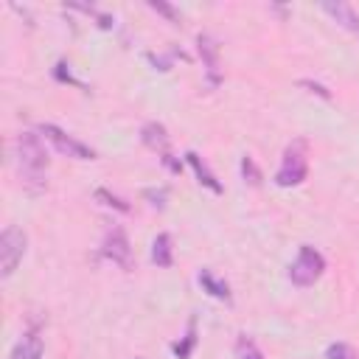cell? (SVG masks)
<instances>
[{
	"mask_svg": "<svg viewBox=\"0 0 359 359\" xmlns=\"http://www.w3.org/2000/svg\"><path fill=\"white\" fill-rule=\"evenodd\" d=\"M14 160L20 185L28 194H42L48 188V151L42 146V135L20 132L14 140Z\"/></svg>",
	"mask_w": 359,
	"mask_h": 359,
	"instance_id": "1",
	"label": "cell"
},
{
	"mask_svg": "<svg viewBox=\"0 0 359 359\" xmlns=\"http://www.w3.org/2000/svg\"><path fill=\"white\" fill-rule=\"evenodd\" d=\"M309 174V160H306V140H294L286 146L283 151V160H280V168L275 174V185L280 188H294L306 180Z\"/></svg>",
	"mask_w": 359,
	"mask_h": 359,
	"instance_id": "2",
	"label": "cell"
},
{
	"mask_svg": "<svg viewBox=\"0 0 359 359\" xmlns=\"http://www.w3.org/2000/svg\"><path fill=\"white\" fill-rule=\"evenodd\" d=\"M325 272V258L320 250H314L311 244H303L297 250V258L289 266V280L294 286H311L320 280V275Z\"/></svg>",
	"mask_w": 359,
	"mask_h": 359,
	"instance_id": "3",
	"label": "cell"
},
{
	"mask_svg": "<svg viewBox=\"0 0 359 359\" xmlns=\"http://www.w3.org/2000/svg\"><path fill=\"white\" fill-rule=\"evenodd\" d=\"M25 233L17 227V224H6L3 233H0V278H11L25 255Z\"/></svg>",
	"mask_w": 359,
	"mask_h": 359,
	"instance_id": "4",
	"label": "cell"
},
{
	"mask_svg": "<svg viewBox=\"0 0 359 359\" xmlns=\"http://www.w3.org/2000/svg\"><path fill=\"white\" fill-rule=\"evenodd\" d=\"M39 135H42L59 154H65V157H73V160H95V151H93L87 143L70 137L67 132H62V129L53 126V123H39Z\"/></svg>",
	"mask_w": 359,
	"mask_h": 359,
	"instance_id": "5",
	"label": "cell"
},
{
	"mask_svg": "<svg viewBox=\"0 0 359 359\" xmlns=\"http://www.w3.org/2000/svg\"><path fill=\"white\" fill-rule=\"evenodd\" d=\"M101 255L109 258L112 264H118L121 269H132V247H129V238H126L123 227H112V230L104 236Z\"/></svg>",
	"mask_w": 359,
	"mask_h": 359,
	"instance_id": "6",
	"label": "cell"
},
{
	"mask_svg": "<svg viewBox=\"0 0 359 359\" xmlns=\"http://www.w3.org/2000/svg\"><path fill=\"white\" fill-rule=\"evenodd\" d=\"M196 45H199V56H202L205 70H208V81L219 84V45H216V39L208 34H199Z\"/></svg>",
	"mask_w": 359,
	"mask_h": 359,
	"instance_id": "7",
	"label": "cell"
},
{
	"mask_svg": "<svg viewBox=\"0 0 359 359\" xmlns=\"http://www.w3.org/2000/svg\"><path fill=\"white\" fill-rule=\"evenodd\" d=\"M320 8H323L337 25H342L345 31H351L353 36H359V14H356L348 3H339V0H337V3H323Z\"/></svg>",
	"mask_w": 359,
	"mask_h": 359,
	"instance_id": "8",
	"label": "cell"
},
{
	"mask_svg": "<svg viewBox=\"0 0 359 359\" xmlns=\"http://www.w3.org/2000/svg\"><path fill=\"white\" fill-rule=\"evenodd\" d=\"M42 351H45L42 337L36 331H28V334H22L17 339V345L11 348L8 359H42Z\"/></svg>",
	"mask_w": 359,
	"mask_h": 359,
	"instance_id": "9",
	"label": "cell"
},
{
	"mask_svg": "<svg viewBox=\"0 0 359 359\" xmlns=\"http://www.w3.org/2000/svg\"><path fill=\"white\" fill-rule=\"evenodd\" d=\"M185 160H188V165L194 168V174H196V182L199 185H205L208 191H213V194H222V182L216 180V174L208 168V163L196 154V151H185Z\"/></svg>",
	"mask_w": 359,
	"mask_h": 359,
	"instance_id": "10",
	"label": "cell"
},
{
	"mask_svg": "<svg viewBox=\"0 0 359 359\" xmlns=\"http://www.w3.org/2000/svg\"><path fill=\"white\" fill-rule=\"evenodd\" d=\"M140 140H143L149 149H154V151H160V154H168V132H165L163 123H157V121L143 123Z\"/></svg>",
	"mask_w": 359,
	"mask_h": 359,
	"instance_id": "11",
	"label": "cell"
},
{
	"mask_svg": "<svg viewBox=\"0 0 359 359\" xmlns=\"http://www.w3.org/2000/svg\"><path fill=\"white\" fill-rule=\"evenodd\" d=\"M199 286L210 294V297H216V300H224V303H233V294H230V286H227V280H222V278H216L210 269H202L199 272Z\"/></svg>",
	"mask_w": 359,
	"mask_h": 359,
	"instance_id": "12",
	"label": "cell"
},
{
	"mask_svg": "<svg viewBox=\"0 0 359 359\" xmlns=\"http://www.w3.org/2000/svg\"><path fill=\"white\" fill-rule=\"evenodd\" d=\"M151 261L163 269H168L174 264V247H171V236L168 233H160L154 241H151Z\"/></svg>",
	"mask_w": 359,
	"mask_h": 359,
	"instance_id": "13",
	"label": "cell"
},
{
	"mask_svg": "<svg viewBox=\"0 0 359 359\" xmlns=\"http://www.w3.org/2000/svg\"><path fill=\"white\" fill-rule=\"evenodd\" d=\"M194 348H196V317L191 314L188 317V328H185V334H182V339L180 342H174V356L177 359H188L191 353H194Z\"/></svg>",
	"mask_w": 359,
	"mask_h": 359,
	"instance_id": "14",
	"label": "cell"
},
{
	"mask_svg": "<svg viewBox=\"0 0 359 359\" xmlns=\"http://www.w3.org/2000/svg\"><path fill=\"white\" fill-rule=\"evenodd\" d=\"M236 353H238V359H264V353L258 351V345H255L247 334H238V339H236Z\"/></svg>",
	"mask_w": 359,
	"mask_h": 359,
	"instance_id": "15",
	"label": "cell"
},
{
	"mask_svg": "<svg viewBox=\"0 0 359 359\" xmlns=\"http://www.w3.org/2000/svg\"><path fill=\"white\" fill-rule=\"evenodd\" d=\"M241 177H244V182H250V185H261V168L255 165V160L250 157V154H244L241 157Z\"/></svg>",
	"mask_w": 359,
	"mask_h": 359,
	"instance_id": "16",
	"label": "cell"
},
{
	"mask_svg": "<svg viewBox=\"0 0 359 359\" xmlns=\"http://www.w3.org/2000/svg\"><path fill=\"white\" fill-rule=\"evenodd\" d=\"M325 359H359V353L348 342H331L325 348Z\"/></svg>",
	"mask_w": 359,
	"mask_h": 359,
	"instance_id": "17",
	"label": "cell"
},
{
	"mask_svg": "<svg viewBox=\"0 0 359 359\" xmlns=\"http://www.w3.org/2000/svg\"><path fill=\"white\" fill-rule=\"evenodd\" d=\"M95 199H98L101 205H107V208H115V210H121V213H126V210H129V205H126L121 196L109 194L107 188H98V191H95Z\"/></svg>",
	"mask_w": 359,
	"mask_h": 359,
	"instance_id": "18",
	"label": "cell"
},
{
	"mask_svg": "<svg viewBox=\"0 0 359 359\" xmlns=\"http://www.w3.org/2000/svg\"><path fill=\"white\" fill-rule=\"evenodd\" d=\"M146 6H149V8H151V11H157V14H163V17H165V20H168V22H174V25H177V22H180V11H177V8H174V6H168V3H165V0H149V3H146Z\"/></svg>",
	"mask_w": 359,
	"mask_h": 359,
	"instance_id": "19",
	"label": "cell"
},
{
	"mask_svg": "<svg viewBox=\"0 0 359 359\" xmlns=\"http://www.w3.org/2000/svg\"><path fill=\"white\" fill-rule=\"evenodd\" d=\"M143 196L149 199V205H151V208H157V210H163V208H165V188H146V191H143Z\"/></svg>",
	"mask_w": 359,
	"mask_h": 359,
	"instance_id": "20",
	"label": "cell"
},
{
	"mask_svg": "<svg viewBox=\"0 0 359 359\" xmlns=\"http://www.w3.org/2000/svg\"><path fill=\"white\" fill-rule=\"evenodd\" d=\"M297 84H300V87H306L309 93H314V95H320V98H325V101L331 98V93H328V90H325L323 84H317V81H311V79H300Z\"/></svg>",
	"mask_w": 359,
	"mask_h": 359,
	"instance_id": "21",
	"label": "cell"
}]
</instances>
